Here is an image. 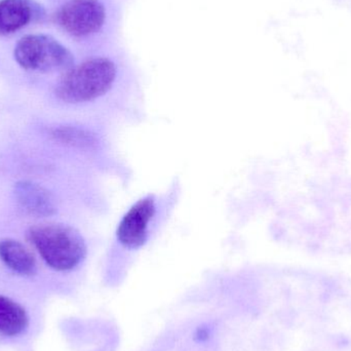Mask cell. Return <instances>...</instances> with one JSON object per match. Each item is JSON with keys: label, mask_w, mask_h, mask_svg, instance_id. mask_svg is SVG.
<instances>
[{"label": "cell", "mask_w": 351, "mask_h": 351, "mask_svg": "<svg viewBox=\"0 0 351 351\" xmlns=\"http://www.w3.org/2000/svg\"><path fill=\"white\" fill-rule=\"evenodd\" d=\"M117 75V65L110 59L88 60L65 72L56 86V96L68 104L92 102L112 88Z\"/></svg>", "instance_id": "cell-2"}, {"label": "cell", "mask_w": 351, "mask_h": 351, "mask_svg": "<svg viewBox=\"0 0 351 351\" xmlns=\"http://www.w3.org/2000/svg\"><path fill=\"white\" fill-rule=\"evenodd\" d=\"M51 137L59 143L80 149H92L98 144V140L92 132L73 125L53 128Z\"/></svg>", "instance_id": "cell-10"}, {"label": "cell", "mask_w": 351, "mask_h": 351, "mask_svg": "<svg viewBox=\"0 0 351 351\" xmlns=\"http://www.w3.org/2000/svg\"><path fill=\"white\" fill-rule=\"evenodd\" d=\"M45 14L35 0H0V35L12 34Z\"/></svg>", "instance_id": "cell-7"}, {"label": "cell", "mask_w": 351, "mask_h": 351, "mask_svg": "<svg viewBox=\"0 0 351 351\" xmlns=\"http://www.w3.org/2000/svg\"><path fill=\"white\" fill-rule=\"evenodd\" d=\"M105 19L106 10L100 0H69L57 12L59 26L75 37L98 32L104 25Z\"/></svg>", "instance_id": "cell-4"}, {"label": "cell", "mask_w": 351, "mask_h": 351, "mask_svg": "<svg viewBox=\"0 0 351 351\" xmlns=\"http://www.w3.org/2000/svg\"><path fill=\"white\" fill-rule=\"evenodd\" d=\"M28 324L26 311L19 303L0 295V334L14 337L22 334Z\"/></svg>", "instance_id": "cell-9"}, {"label": "cell", "mask_w": 351, "mask_h": 351, "mask_svg": "<svg viewBox=\"0 0 351 351\" xmlns=\"http://www.w3.org/2000/svg\"><path fill=\"white\" fill-rule=\"evenodd\" d=\"M0 260L14 274L23 276L36 274L37 262L34 255L26 245L16 239L0 241Z\"/></svg>", "instance_id": "cell-8"}, {"label": "cell", "mask_w": 351, "mask_h": 351, "mask_svg": "<svg viewBox=\"0 0 351 351\" xmlns=\"http://www.w3.org/2000/svg\"><path fill=\"white\" fill-rule=\"evenodd\" d=\"M14 57L23 69L41 73L66 72L74 66L71 51L47 34L22 37L14 47Z\"/></svg>", "instance_id": "cell-3"}, {"label": "cell", "mask_w": 351, "mask_h": 351, "mask_svg": "<svg viewBox=\"0 0 351 351\" xmlns=\"http://www.w3.org/2000/svg\"><path fill=\"white\" fill-rule=\"evenodd\" d=\"M156 200L152 196L136 202L123 217L117 228V239L128 249L141 247L148 237V226L156 215Z\"/></svg>", "instance_id": "cell-5"}, {"label": "cell", "mask_w": 351, "mask_h": 351, "mask_svg": "<svg viewBox=\"0 0 351 351\" xmlns=\"http://www.w3.org/2000/svg\"><path fill=\"white\" fill-rule=\"evenodd\" d=\"M27 239L43 261L57 271L73 270L86 258L84 237L68 225H35L27 231Z\"/></svg>", "instance_id": "cell-1"}, {"label": "cell", "mask_w": 351, "mask_h": 351, "mask_svg": "<svg viewBox=\"0 0 351 351\" xmlns=\"http://www.w3.org/2000/svg\"><path fill=\"white\" fill-rule=\"evenodd\" d=\"M14 198L21 210L29 216L47 218L57 213L55 198L49 190L32 181H20L14 188Z\"/></svg>", "instance_id": "cell-6"}]
</instances>
